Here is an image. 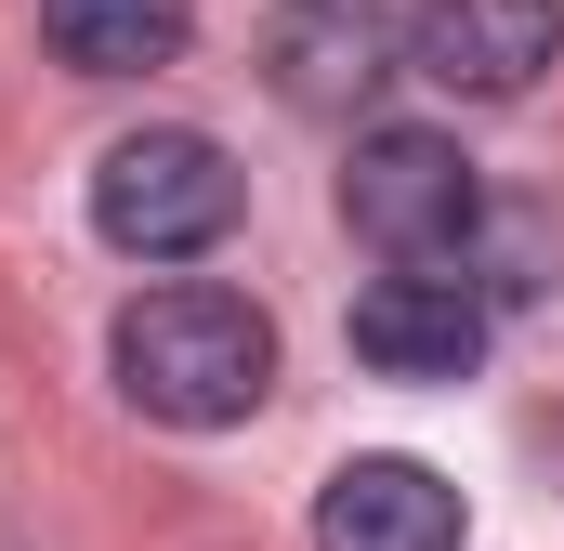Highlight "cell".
<instances>
[{"label": "cell", "mask_w": 564, "mask_h": 551, "mask_svg": "<svg viewBox=\"0 0 564 551\" xmlns=\"http://www.w3.org/2000/svg\"><path fill=\"white\" fill-rule=\"evenodd\" d=\"M119 395L171 433H237V420L276 395V315L224 276H171L119 315Z\"/></svg>", "instance_id": "1"}, {"label": "cell", "mask_w": 564, "mask_h": 551, "mask_svg": "<svg viewBox=\"0 0 564 551\" xmlns=\"http://www.w3.org/2000/svg\"><path fill=\"white\" fill-rule=\"evenodd\" d=\"M341 224L394 276H446V263H473V237H486V171L459 158V132H421V119L355 132V158H341Z\"/></svg>", "instance_id": "2"}, {"label": "cell", "mask_w": 564, "mask_h": 551, "mask_svg": "<svg viewBox=\"0 0 564 551\" xmlns=\"http://www.w3.org/2000/svg\"><path fill=\"white\" fill-rule=\"evenodd\" d=\"M237 210H250V184L210 132H119L93 158V237L119 263H197L237 237Z\"/></svg>", "instance_id": "3"}, {"label": "cell", "mask_w": 564, "mask_h": 551, "mask_svg": "<svg viewBox=\"0 0 564 551\" xmlns=\"http://www.w3.org/2000/svg\"><path fill=\"white\" fill-rule=\"evenodd\" d=\"M394 53L421 66L433 93H459V106H512V93H539V66L564 53V0H421L394 26Z\"/></svg>", "instance_id": "4"}, {"label": "cell", "mask_w": 564, "mask_h": 551, "mask_svg": "<svg viewBox=\"0 0 564 551\" xmlns=\"http://www.w3.org/2000/svg\"><path fill=\"white\" fill-rule=\"evenodd\" d=\"M355 355L381 368V381H473L486 368V289L473 276H381V289H355Z\"/></svg>", "instance_id": "5"}, {"label": "cell", "mask_w": 564, "mask_h": 551, "mask_svg": "<svg viewBox=\"0 0 564 551\" xmlns=\"http://www.w3.org/2000/svg\"><path fill=\"white\" fill-rule=\"evenodd\" d=\"M315 551H459V486L408 446H368L315 486Z\"/></svg>", "instance_id": "6"}, {"label": "cell", "mask_w": 564, "mask_h": 551, "mask_svg": "<svg viewBox=\"0 0 564 551\" xmlns=\"http://www.w3.org/2000/svg\"><path fill=\"white\" fill-rule=\"evenodd\" d=\"M263 79L302 119H355L394 79V40H381L368 0H289V13H263Z\"/></svg>", "instance_id": "7"}, {"label": "cell", "mask_w": 564, "mask_h": 551, "mask_svg": "<svg viewBox=\"0 0 564 551\" xmlns=\"http://www.w3.org/2000/svg\"><path fill=\"white\" fill-rule=\"evenodd\" d=\"M40 40L79 79H158V66H184L197 0H40Z\"/></svg>", "instance_id": "8"}]
</instances>
